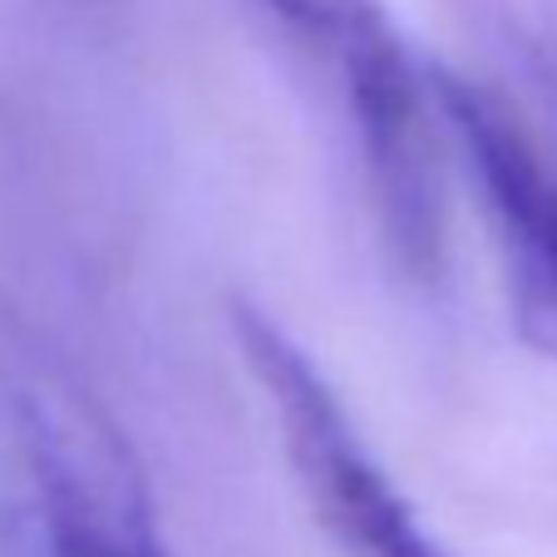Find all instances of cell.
Returning <instances> with one entry per match:
<instances>
[{
	"mask_svg": "<svg viewBox=\"0 0 557 557\" xmlns=\"http://www.w3.org/2000/svg\"><path fill=\"white\" fill-rule=\"evenodd\" d=\"M434 109L440 134L479 188L518 341L557 370V173L523 124L473 79L434 74Z\"/></svg>",
	"mask_w": 557,
	"mask_h": 557,
	"instance_id": "obj_3",
	"label": "cell"
},
{
	"mask_svg": "<svg viewBox=\"0 0 557 557\" xmlns=\"http://www.w3.org/2000/svg\"><path fill=\"white\" fill-rule=\"evenodd\" d=\"M331 85L366 153V178L389 243L410 272L440 262V178H434V74L414 64L380 0H243Z\"/></svg>",
	"mask_w": 557,
	"mask_h": 557,
	"instance_id": "obj_1",
	"label": "cell"
},
{
	"mask_svg": "<svg viewBox=\"0 0 557 557\" xmlns=\"http://www.w3.org/2000/svg\"><path fill=\"white\" fill-rule=\"evenodd\" d=\"M232 336L243 346L247 375L262 389L292 484L346 557H459L440 533H430L400 479L375 459L341 405L326 370L311 360V350L296 346L276 315L237 306Z\"/></svg>",
	"mask_w": 557,
	"mask_h": 557,
	"instance_id": "obj_2",
	"label": "cell"
},
{
	"mask_svg": "<svg viewBox=\"0 0 557 557\" xmlns=\"http://www.w3.org/2000/svg\"><path fill=\"white\" fill-rule=\"evenodd\" d=\"M35 473L50 557H173L148 498L134 479H114L119 469L109 459L45 444L35 449Z\"/></svg>",
	"mask_w": 557,
	"mask_h": 557,
	"instance_id": "obj_4",
	"label": "cell"
}]
</instances>
